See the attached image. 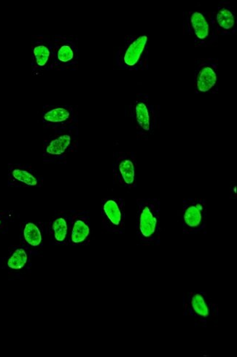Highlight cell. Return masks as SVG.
Returning a JSON list of instances; mask_svg holds the SVG:
<instances>
[{
	"label": "cell",
	"instance_id": "obj_19",
	"mask_svg": "<svg viewBox=\"0 0 237 357\" xmlns=\"http://www.w3.org/2000/svg\"><path fill=\"white\" fill-rule=\"evenodd\" d=\"M53 232L55 239L59 243H62L68 234L67 221L63 217L56 218L53 223Z\"/></svg>",
	"mask_w": 237,
	"mask_h": 357
},
{
	"label": "cell",
	"instance_id": "obj_12",
	"mask_svg": "<svg viewBox=\"0 0 237 357\" xmlns=\"http://www.w3.org/2000/svg\"><path fill=\"white\" fill-rule=\"evenodd\" d=\"M53 57L52 40L40 35L35 36L32 43V73L35 76L44 75L50 71Z\"/></svg>",
	"mask_w": 237,
	"mask_h": 357
},
{
	"label": "cell",
	"instance_id": "obj_6",
	"mask_svg": "<svg viewBox=\"0 0 237 357\" xmlns=\"http://www.w3.org/2000/svg\"><path fill=\"white\" fill-rule=\"evenodd\" d=\"M53 57L50 71H76L79 65V48L74 36L56 35L51 38Z\"/></svg>",
	"mask_w": 237,
	"mask_h": 357
},
{
	"label": "cell",
	"instance_id": "obj_5",
	"mask_svg": "<svg viewBox=\"0 0 237 357\" xmlns=\"http://www.w3.org/2000/svg\"><path fill=\"white\" fill-rule=\"evenodd\" d=\"M183 315L198 326L208 328L216 321L219 308L205 291L185 293L183 298Z\"/></svg>",
	"mask_w": 237,
	"mask_h": 357
},
{
	"label": "cell",
	"instance_id": "obj_4",
	"mask_svg": "<svg viewBox=\"0 0 237 357\" xmlns=\"http://www.w3.org/2000/svg\"><path fill=\"white\" fill-rule=\"evenodd\" d=\"M183 33L193 42L195 47L207 48L218 41L212 11L200 7L183 13Z\"/></svg>",
	"mask_w": 237,
	"mask_h": 357
},
{
	"label": "cell",
	"instance_id": "obj_11",
	"mask_svg": "<svg viewBox=\"0 0 237 357\" xmlns=\"http://www.w3.org/2000/svg\"><path fill=\"white\" fill-rule=\"evenodd\" d=\"M136 155L133 151H119L114 153L113 174L120 184L129 188L136 187Z\"/></svg>",
	"mask_w": 237,
	"mask_h": 357
},
{
	"label": "cell",
	"instance_id": "obj_9",
	"mask_svg": "<svg viewBox=\"0 0 237 357\" xmlns=\"http://www.w3.org/2000/svg\"><path fill=\"white\" fill-rule=\"evenodd\" d=\"M78 126L56 130L54 134L45 141L43 156L47 160H62L78 146Z\"/></svg>",
	"mask_w": 237,
	"mask_h": 357
},
{
	"label": "cell",
	"instance_id": "obj_2",
	"mask_svg": "<svg viewBox=\"0 0 237 357\" xmlns=\"http://www.w3.org/2000/svg\"><path fill=\"white\" fill-rule=\"evenodd\" d=\"M128 114L139 141H148L161 126V108L148 94L138 93L128 107Z\"/></svg>",
	"mask_w": 237,
	"mask_h": 357
},
{
	"label": "cell",
	"instance_id": "obj_10",
	"mask_svg": "<svg viewBox=\"0 0 237 357\" xmlns=\"http://www.w3.org/2000/svg\"><path fill=\"white\" fill-rule=\"evenodd\" d=\"M42 121L46 127L55 130L78 126V111L70 106H47L43 108Z\"/></svg>",
	"mask_w": 237,
	"mask_h": 357
},
{
	"label": "cell",
	"instance_id": "obj_16",
	"mask_svg": "<svg viewBox=\"0 0 237 357\" xmlns=\"http://www.w3.org/2000/svg\"><path fill=\"white\" fill-rule=\"evenodd\" d=\"M10 179L28 186H35L38 184V178L34 173L23 167L12 168L10 172Z\"/></svg>",
	"mask_w": 237,
	"mask_h": 357
},
{
	"label": "cell",
	"instance_id": "obj_13",
	"mask_svg": "<svg viewBox=\"0 0 237 357\" xmlns=\"http://www.w3.org/2000/svg\"><path fill=\"white\" fill-rule=\"evenodd\" d=\"M215 31L220 36H234L237 31V17L234 7L229 2H220L212 11Z\"/></svg>",
	"mask_w": 237,
	"mask_h": 357
},
{
	"label": "cell",
	"instance_id": "obj_14",
	"mask_svg": "<svg viewBox=\"0 0 237 357\" xmlns=\"http://www.w3.org/2000/svg\"><path fill=\"white\" fill-rule=\"evenodd\" d=\"M101 216L107 230L112 233H123L125 221L123 200L113 198L104 200Z\"/></svg>",
	"mask_w": 237,
	"mask_h": 357
},
{
	"label": "cell",
	"instance_id": "obj_8",
	"mask_svg": "<svg viewBox=\"0 0 237 357\" xmlns=\"http://www.w3.org/2000/svg\"><path fill=\"white\" fill-rule=\"evenodd\" d=\"M219 61L216 58H200L195 63L193 86L196 94H216L219 88Z\"/></svg>",
	"mask_w": 237,
	"mask_h": 357
},
{
	"label": "cell",
	"instance_id": "obj_20",
	"mask_svg": "<svg viewBox=\"0 0 237 357\" xmlns=\"http://www.w3.org/2000/svg\"><path fill=\"white\" fill-rule=\"evenodd\" d=\"M0 223H1V221H0Z\"/></svg>",
	"mask_w": 237,
	"mask_h": 357
},
{
	"label": "cell",
	"instance_id": "obj_17",
	"mask_svg": "<svg viewBox=\"0 0 237 357\" xmlns=\"http://www.w3.org/2000/svg\"><path fill=\"white\" fill-rule=\"evenodd\" d=\"M24 239L31 246H38L41 243L42 235L39 228L33 223H28L23 230Z\"/></svg>",
	"mask_w": 237,
	"mask_h": 357
},
{
	"label": "cell",
	"instance_id": "obj_3",
	"mask_svg": "<svg viewBox=\"0 0 237 357\" xmlns=\"http://www.w3.org/2000/svg\"><path fill=\"white\" fill-rule=\"evenodd\" d=\"M137 236L140 244L159 246L161 243V202L157 198L137 200Z\"/></svg>",
	"mask_w": 237,
	"mask_h": 357
},
{
	"label": "cell",
	"instance_id": "obj_1",
	"mask_svg": "<svg viewBox=\"0 0 237 357\" xmlns=\"http://www.w3.org/2000/svg\"><path fill=\"white\" fill-rule=\"evenodd\" d=\"M151 43L152 38L149 34L128 35L125 37L123 43L115 53V69L128 72L148 71Z\"/></svg>",
	"mask_w": 237,
	"mask_h": 357
},
{
	"label": "cell",
	"instance_id": "obj_15",
	"mask_svg": "<svg viewBox=\"0 0 237 357\" xmlns=\"http://www.w3.org/2000/svg\"><path fill=\"white\" fill-rule=\"evenodd\" d=\"M91 235V228L86 214H80L73 221L70 233V240L73 245H83L87 243Z\"/></svg>",
	"mask_w": 237,
	"mask_h": 357
},
{
	"label": "cell",
	"instance_id": "obj_18",
	"mask_svg": "<svg viewBox=\"0 0 237 357\" xmlns=\"http://www.w3.org/2000/svg\"><path fill=\"white\" fill-rule=\"evenodd\" d=\"M28 256L26 251L23 248H18L13 252L8 259V265L13 270H20L27 263Z\"/></svg>",
	"mask_w": 237,
	"mask_h": 357
},
{
	"label": "cell",
	"instance_id": "obj_7",
	"mask_svg": "<svg viewBox=\"0 0 237 357\" xmlns=\"http://www.w3.org/2000/svg\"><path fill=\"white\" fill-rule=\"evenodd\" d=\"M179 218L184 234L191 235L202 233L208 224L207 200L201 198L183 200Z\"/></svg>",
	"mask_w": 237,
	"mask_h": 357
}]
</instances>
